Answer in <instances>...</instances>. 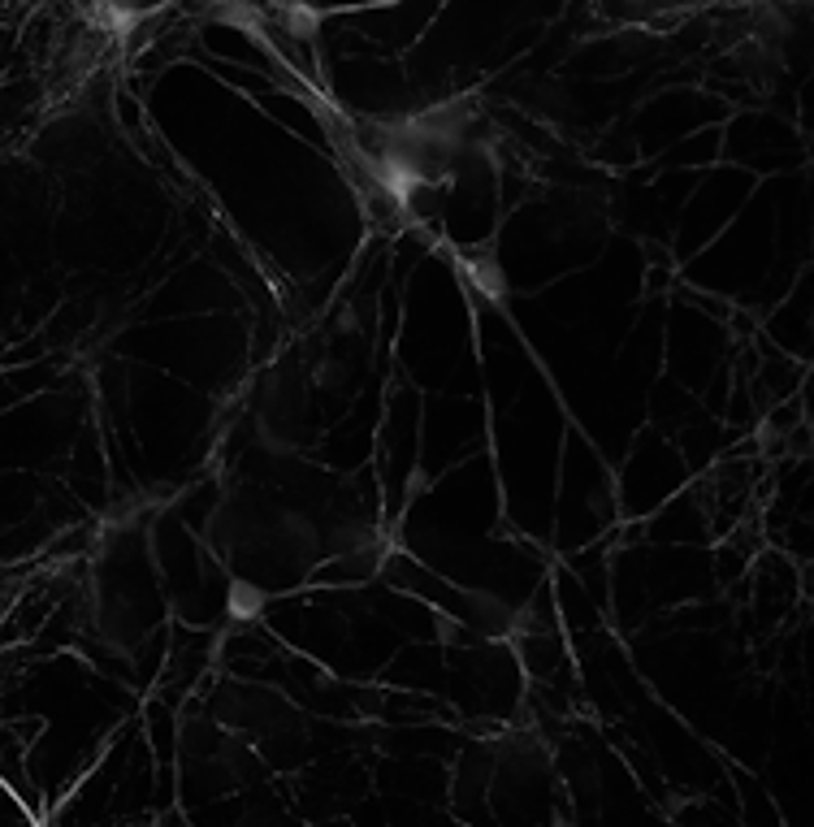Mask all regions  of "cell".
Here are the masks:
<instances>
[{"label": "cell", "instance_id": "cell-2", "mask_svg": "<svg viewBox=\"0 0 814 827\" xmlns=\"http://www.w3.org/2000/svg\"><path fill=\"white\" fill-rule=\"evenodd\" d=\"M463 278L477 286V291H486V295H503L508 286H503V269H499V260L490 257V252H477V257H463Z\"/></svg>", "mask_w": 814, "mask_h": 827}, {"label": "cell", "instance_id": "cell-1", "mask_svg": "<svg viewBox=\"0 0 814 827\" xmlns=\"http://www.w3.org/2000/svg\"><path fill=\"white\" fill-rule=\"evenodd\" d=\"M264 589L255 585V580H243V576H234L230 580V594H226V607H230V620L234 624H252L260 611H264Z\"/></svg>", "mask_w": 814, "mask_h": 827}]
</instances>
